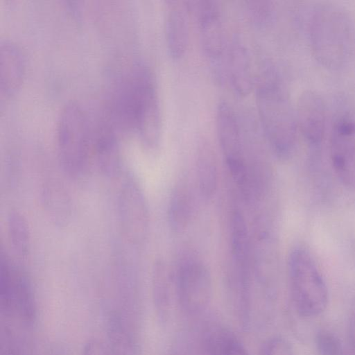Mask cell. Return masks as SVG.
Wrapping results in <instances>:
<instances>
[{"mask_svg":"<svg viewBox=\"0 0 355 355\" xmlns=\"http://www.w3.org/2000/svg\"><path fill=\"white\" fill-rule=\"evenodd\" d=\"M117 83L112 101L124 130L134 132L144 150L156 152L162 139V114L152 71L137 63Z\"/></svg>","mask_w":355,"mask_h":355,"instance_id":"obj_1","label":"cell"},{"mask_svg":"<svg viewBox=\"0 0 355 355\" xmlns=\"http://www.w3.org/2000/svg\"><path fill=\"white\" fill-rule=\"evenodd\" d=\"M256 84L259 123L268 148L278 159L288 160L296 150L298 127L286 87L271 68Z\"/></svg>","mask_w":355,"mask_h":355,"instance_id":"obj_2","label":"cell"},{"mask_svg":"<svg viewBox=\"0 0 355 355\" xmlns=\"http://www.w3.org/2000/svg\"><path fill=\"white\" fill-rule=\"evenodd\" d=\"M311 52L322 67L339 70L351 60L355 30L347 11L338 4L324 2L313 9L308 23Z\"/></svg>","mask_w":355,"mask_h":355,"instance_id":"obj_3","label":"cell"},{"mask_svg":"<svg viewBox=\"0 0 355 355\" xmlns=\"http://www.w3.org/2000/svg\"><path fill=\"white\" fill-rule=\"evenodd\" d=\"M79 103H67L56 127L58 156L64 171L71 178L83 175L94 149V124Z\"/></svg>","mask_w":355,"mask_h":355,"instance_id":"obj_4","label":"cell"},{"mask_svg":"<svg viewBox=\"0 0 355 355\" xmlns=\"http://www.w3.org/2000/svg\"><path fill=\"white\" fill-rule=\"evenodd\" d=\"M287 272L290 295L295 312L313 318L322 313L329 303V291L320 268L310 252L293 248L288 257Z\"/></svg>","mask_w":355,"mask_h":355,"instance_id":"obj_5","label":"cell"},{"mask_svg":"<svg viewBox=\"0 0 355 355\" xmlns=\"http://www.w3.org/2000/svg\"><path fill=\"white\" fill-rule=\"evenodd\" d=\"M219 146L227 168L243 198L248 192L245 136L241 112L228 103L220 102L216 116Z\"/></svg>","mask_w":355,"mask_h":355,"instance_id":"obj_6","label":"cell"},{"mask_svg":"<svg viewBox=\"0 0 355 355\" xmlns=\"http://www.w3.org/2000/svg\"><path fill=\"white\" fill-rule=\"evenodd\" d=\"M117 218L125 241L134 247H141L148 236L150 213L142 187L132 174L126 175L119 187Z\"/></svg>","mask_w":355,"mask_h":355,"instance_id":"obj_7","label":"cell"},{"mask_svg":"<svg viewBox=\"0 0 355 355\" xmlns=\"http://www.w3.org/2000/svg\"><path fill=\"white\" fill-rule=\"evenodd\" d=\"M175 293L178 303L186 315L202 313L209 305L213 293L211 272L197 257H184L175 276Z\"/></svg>","mask_w":355,"mask_h":355,"instance_id":"obj_8","label":"cell"},{"mask_svg":"<svg viewBox=\"0 0 355 355\" xmlns=\"http://www.w3.org/2000/svg\"><path fill=\"white\" fill-rule=\"evenodd\" d=\"M201 48L216 79L224 82L225 60L230 39L221 10L214 1H200L194 6Z\"/></svg>","mask_w":355,"mask_h":355,"instance_id":"obj_9","label":"cell"},{"mask_svg":"<svg viewBox=\"0 0 355 355\" xmlns=\"http://www.w3.org/2000/svg\"><path fill=\"white\" fill-rule=\"evenodd\" d=\"M329 155L334 171L346 187L355 190V110L341 108L332 123Z\"/></svg>","mask_w":355,"mask_h":355,"instance_id":"obj_10","label":"cell"},{"mask_svg":"<svg viewBox=\"0 0 355 355\" xmlns=\"http://www.w3.org/2000/svg\"><path fill=\"white\" fill-rule=\"evenodd\" d=\"M230 247L233 272L230 286L232 298L239 301L251 299L252 245L243 214L238 209L232 213Z\"/></svg>","mask_w":355,"mask_h":355,"instance_id":"obj_11","label":"cell"},{"mask_svg":"<svg viewBox=\"0 0 355 355\" xmlns=\"http://www.w3.org/2000/svg\"><path fill=\"white\" fill-rule=\"evenodd\" d=\"M266 216L256 219L252 245V275L259 287L269 295L273 291L279 270V245Z\"/></svg>","mask_w":355,"mask_h":355,"instance_id":"obj_12","label":"cell"},{"mask_svg":"<svg viewBox=\"0 0 355 355\" xmlns=\"http://www.w3.org/2000/svg\"><path fill=\"white\" fill-rule=\"evenodd\" d=\"M0 295L2 308L16 313L31 323L35 317V304L31 282L26 275L1 253L0 258Z\"/></svg>","mask_w":355,"mask_h":355,"instance_id":"obj_13","label":"cell"},{"mask_svg":"<svg viewBox=\"0 0 355 355\" xmlns=\"http://www.w3.org/2000/svg\"><path fill=\"white\" fill-rule=\"evenodd\" d=\"M295 113L298 129L306 142L311 146H320L327 128L322 97L314 91H304L298 99Z\"/></svg>","mask_w":355,"mask_h":355,"instance_id":"obj_14","label":"cell"},{"mask_svg":"<svg viewBox=\"0 0 355 355\" xmlns=\"http://www.w3.org/2000/svg\"><path fill=\"white\" fill-rule=\"evenodd\" d=\"M224 82L240 96L248 94L254 85V78L250 55L240 39H230L227 49Z\"/></svg>","mask_w":355,"mask_h":355,"instance_id":"obj_15","label":"cell"},{"mask_svg":"<svg viewBox=\"0 0 355 355\" xmlns=\"http://www.w3.org/2000/svg\"><path fill=\"white\" fill-rule=\"evenodd\" d=\"M189 8L185 2L166 1L164 33L167 51L174 60L181 59L187 51L189 42Z\"/></svg>","mask_w":355,"mask_h":355,"instance_id":"obj_16","label":"cell"},{"mask_svg":"<svg viewBox=\"0 0 355 355\" xmlns=\"http://www.w3.org/2000/svg\"><path fill=\"white\" fill-rule=\"evenodd\" d=\"M25 71V58L15 42L6 40L0 44V96L9 98L19 87Z\"/></svg>","mask_w":355,"mask_h":355,"instance_id":"obj_17","label":"cell"},{"mask_svg":"<svg viewBox=\"0 0 355 355\" xmlns=\"http://www.w3.org/2000/svg\"><path fill=\"white\" fill-rule=\"evenodd\" d=\"M194 202L189 180L181 178L175 184L168 205V223L173 232L180 234L189 227L193 215Z\"/></svg>","mask_w":355,"mask_h":355,"instance_id":"obj_18","label":"cell"},{"mask_svg":"<svg viewBox=\"0 0 355 355\" xmlns=\"http://www.w3.org/2000/svg\"><path fill=\"white\" fill-rule=\"evenodd\" d=\"M195 164L198 192L204 199L209 200L217 190L218 169L215 153L207 143L202 142L198 145Z\"/></svg>","mask_w":355,"mask_h":355,"instance_id":"obj_19","label":"cell"},{"mask_svg":"<svg viewBox=\"0 0 355 355\" xmlns=\"http://www.w3.org/2000/svg\"><path fill=\"white\" fill-rule=\"evenodd\" d=\"M172 272L163 259H157L153 266L152 273L153 295L157 310L165 315L170 305L173 281Z\"/></svg>","mask_w":355,"mask_h":355,"instance_id":"obj_20","label":"cell"},{"mask_svg":"<svg viewBox=\"0 0 355 355\" xmlns=\"http://www.w3.org/2000/svg\"><path fill=\"white\" fill-rule=\"evenodd\" d=\"M7 230L13 251L19 257H26L31 249V233L26 218L18 211L10 212L8 216Z\"/></svg>","mask_w":355,"mask_h":355,"instance_id":"obj_21","label":"cell"},{"mask_svg":"<svg viewBox=\"0 0 355 355\" xmlns=\"http://www.w3.org/2000/svg\"><path fill=\"white\" fill-rule=\"evenodd\" d=\"M61 186L58 182L48 183L42 191V198L51 217L63 222L68 218L69 205L65 190Z\"/></svg>","mask_w":355,"mask_h":355,"instance_id":"obj_22","label":"cell"},{"mask_svg":"<svg viewBox=\"0 0 355 355\" xmlns=\"http://www.w3.org/2000/svg\"><path fill=\"white\" fill-rule=\"evenodd\" d=\"M247 10L252 21L259 26L268 25L273 18V7L270 2L252 1L248 2Z\"/></svg>","mask_w":355,"mask_h":355,"instance_id":"obj_23","label":"cell"},{"mask_svg":"<svg viewBox=\"0 0 355 355\" xmlns=\"http://www.w3.org/2000/svg\"><path fill=\"white\" fill-rule=\"evenodd\" d=\"M315 345L319 355H343L339 339L331 331L322 330L318 332Z\"/></svg>","mask_w":355,"mask_h":355,"instance_id":"obj_24","label":"cell"},{"mask_svg":"<svg viewBox=\"0 0 355 355\" xmlns=\"http://www.w3.org/2000/svg\"><path fill=\"white\" fill-rule=\"evenodd\" d=\"M258 355H296L292 344L280 336H272L263 342Z\"/></svg>","mask_w":355,"mask_h":355,"instance_id":"obj_25","label":"cell"},{"mask_svg":"<svg viewBox=\"0 0 355 355\" xmlns=\"http://www.w3.org/2000/svg\"><path fill=\"white\" fill-rule=\"evenodd\" d=\"M82 355H111V352L102 342L92 339L85 343Z\"/></svg>","mask_w":355,"mask_h":355,"instance_id":"obj_26","label":"cell"},{"mask_svg":"<svg viewBox=\"0 0 355 355\" xmlns=\"http://www.w3.org/2000/svg\"><path fill=\"white\" fill-rule=\"evenodd\" d=\"M220 355H250L234 335L223 349Z\"/></svg>","mask_w":355,"mask_h":355,"instance_id":"obj_27","label":"cell"},{"mask_svg":"<svg viewBox=\"0 0 355 355\" xmlns=\"http://www.w3.org/2000/svg\"><path fill=\"white\" fill-rule=\"evenodd\" d=\"M349 337L355 353V309L352 313L349 322Z\"/></svg>","mask_w":355,"mask_h":355,"instance_id":"obj_28","label":"cell"}]
</instances>
